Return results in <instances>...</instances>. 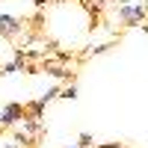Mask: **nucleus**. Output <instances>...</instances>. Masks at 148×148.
<instances>
[{
    "label": "nucleus",
    "mask_w": 148,
    "mask_h": 148,
    "mask_svg": "<svg viewBox=\"0 0 148 148\" xmlns=\"http://www.w3.org/2000/svg\"><path fill=\"white\" fill-rule=\"evenodd\" d=\"M113 3H119V6H125V3H127V0H113Z\"/></svg>",
    "instance_id": "f8f14e48"
},
{
    "label": "nucleus",
    "mask_w": 148,
    "mask_h": 148,
    "mask_svg": "<svg viewBox=\"0 0 148 148\" xmlns=\"http://www.w3.org/2000/svg\"><path fill=\"white\" fill-rule=\"evenodd\" d=\"M24 33V21L21 18H12V15H0V36L6 39H15V36Z\"/></svg>",
    "instance_id": "7ed1b4c3"
},
{
    "label": "nucleus",
    "mask_w": 148,
    "mask_h": 148,
    "mask_svg": "<svg viewBox=\"0 0 148 148\" xmlns=\"http://www.w3.org/2000/svg\"><path fill=\"white\" fill-rule=\"evenodd\" d=\"M59 98H65V101H74V98H77V86L68 83L65 89H59Z\"/></svg>",
    "instance_id": "0eeeda50"
},
{
    "label": "nucleus",
    "mask_w": 148,
    "mask_h": 148,
    "mask_svg": "<svg viewBox=\"0 0 148 148\" xmlns=\"http://www.w3.org/2000/svg\"><path fill=\"white\" fill-rule=\"evenodd\" d=\"M65 148H83V145H65Z\"/></svg>",
    "instance_id": "ddd939ff"
},
{
    "label": "nucleus",
    "mask_w": 148,
    "mask_h": 148,
    "mask_svg": "<svg viewBox=\"0 0 148 148\" xmlns=\"http://www.w3.org/2000/svg\"><path fill=\"white\" fill-rule=\"evenodd\" d=\"M110 47H113V45H95L89 53H104V51H110Z\"/></svg>",
    "instance_id": "9d476101"
},
{
    "label": "nucleus",
    "mask_w": 148,
    "mask_h": 148,
    "mask_svg": "<svg viewBox=\"0 0 148 148\" xmlns=\"http://www.w3.org/2000/svg\"><path fill=\"white\" fill-rule=\"evenodd\" d=\"M45 101H42V98H39V101H27V104H24V116H30V119H42L45 116Z\"/></svg>",
    "instance_id": "39448f33"
},
{
    "label": "nucleus",
    "mask_w": 148,
    "mask_h": 148,
    "mask_svg": "<svg viewBox=\"0 0 148 148\" xmlns=\"http://www.w3.org/2000/svg\"><path fill=\"white\" fill-rule=\"evenodd\" d=\"M42 71H47L51 77H56V80H71L74 77V71L68 68V65H62V62H53L51 56H45V65H42Z\"/></svg>",
    "instance_id": "20e7f679"
},
{
    "label": "nucleus",
    "mask_w": 148,
    "mask_h": 148,
    "mask_svg": "<svg viewBox=\"0 0 148 148\" xmlns=\"http://www.w3.org/2000/svg\"><path fill=\"white\" fill-rule=\"evenodd\" d=\"M24 121V133H27V136H39V133H42V119H30V116H24L21 119Z\"/></svg>",
    "instance_id": "423d86ee"
},
{
    "label": "nucleus",
    "mask_w": 148,
    "mask_h": 148,
    "mask_svg": "<svg viewBox=\"0 0 148 148\" xmlns=\"http://www.w3.org/2000/svg\"><path fill=\"white\" fill-rule=\"evenodd\" d=\"M145 18H148L145 3H125V6H119V21L125 24V27H139Z\"/></svg>",
    "instance_id": "f257e3e1"
},
{
    "label": "nucleus",
    "mask_w": 148,
    "mask_h": 148,
    "mask_svg": "<svg viewBox=\"0 0 148 148\" xmlns=\"http://www.w3.org/2000/svg\"><path fill=\"white\" fill-rule=\"evenodd\" d=\"M24 119V104H6L3 113H0V127H15L18 121Z\"/></svg>",
    "instance_id": "f03ea898"
},
{
    "label": "nucleus",
    "mask_w": 148,
    "mask_h": 148,
    "mask_svg": "<svg viewBox=\"0 0 148 148\" xmlns=\"http://www.w3.org/2000/svg\"><path fill=\"white\" fill-rule=\"evenodd\" d=\"M6 148H24V145H18V142H9V145H6Z\"/></svg>",
    "instance_id": "9b49d317"
},
{
    "label": "nucleus",
    "mask_w": 148,
    "mask_h": 148,
    "mask_svg": "<svg viewBox=\"0 0 148 148\" xmlns=\"http://www.w3.org/2000/svg\"><path fill=\"white\" fill-rule=\"evenodd\" d=\"M53 98H59V86H53V89H47V92L42 95V101H45V104H51Z\"/></svg>",
    "instance_id": "1a4fd4ad"
},
{
    "label": "nucleus",
    "mask_w": 148,
    "mask_h": 148,
    "mask_svg": "<svg viewBox=\"0 0 148 148\" xmlns=\"http://www.w3.org/2000/svg\"><path fill=\"white\" fill-rule=\"evenodd\" d=\"M77 145H83V148H95V139H92V133H86V130H83V133H80V142H77Z\"/></svg>",
    "instance_id": "6e6552de"
}]
</instances>
